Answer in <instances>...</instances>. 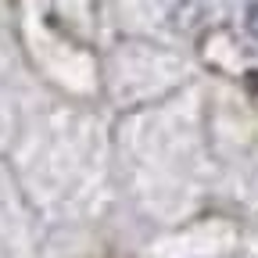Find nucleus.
Returning a JSON list of instances; mask_svg holds the SVG:
<instances>
[{"instance_id":"obj_1","label":"nucleus","mask_w":258,"mask_h":258,"mask_svg":"<svg viewBox=\"0 0 258 258\" xmlns=\"http://www.w3.org/2000/svg\"><path fill=\"white\" fill-rule=\"evenodd\" d=\"M244 29L251 32V40H258V0L247 4V11H244Z\"/></svg>"}]
</instances>
